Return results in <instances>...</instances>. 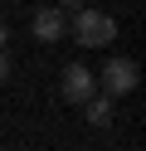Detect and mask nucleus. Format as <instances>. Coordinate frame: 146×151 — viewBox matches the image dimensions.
<instances>
[{"label":"nucleus","instance_id":"7ed1b4c3","mask_svg":"<svg viewBox=\"0 0 146 151\" xmlns=\"http://www.w3.org/2000/svg\"><path fill=\"white\" fill-rule=\"evenodd\" d=\"M34 39H44V44H54V39H63V29H68V20H63V10L58 5H44V10L34 15Z\"/></svg>","mask_w":146,"mask_h":151},{"label":"nucleus","instance_id":"423d86ee","mask_svg":"<svg viewBox=\"0 0 146 151\" xmlns=\"http://www.w3.org/2000/svg\"><path fill=\"white\" fill-rule=\"evenodd\" d=\"M10 83V59H5V49H0V88Z\"/></svg>","mask_w":146,"mask_h":151},{"label":"nucleus","instance_id":"39448f33","mask_svg":"<svg viewBox=\"0 0 146 151\" xmlns=\"http://www.w3.org/2000/svg\"><path fill=\"white\" fill-rule=\"evenodd\" d=\"M83 107H88V122H93V127H107V122H112V98H107V93L102 98H88Z\"/></svg>","mask_w":146,"mask_h":151},{"label":"nucleus","instance_id":"f03ea898","mask_svg":"<svg viewBox=\"0 0 146 151\" xmlns=\"http://www.w3.org/2000/svg\"><path fill=\"white\" fill-rule=\"evenodd\" d=\"M136 78H141L136 59H107V68H102V93H107V98H127V93L136 88Z\"/></svg>","mask_w":146,"mask_h":151},{"label":"nucleus","instance_id":"6e6552de","mask_svg":"<svg viewBox=\"0 0 146 151\" xmlns=\"http://www.w3.org/2000/svg\"><path fill=\"white\" fill-rule=\"evenodd\" d=\"M5 39H10V34H5V20H0V49H5Z\"/></svg>","mask_w":146,"mask_h":151},{"label":"nucleus","instance_id":"20e7f679","mask_svg":"<svg viewBox=\"0 0 146 151\" xmlns=\"http://www.w3.org/2000/svg\"><path fill=\"white\" fill-rule=\"evenodd\" d=\"M93 88H97V83H93V73H88L83 63H68V68H63V98L68 102H88Z\"/></svg>","mask_w":146,"mask_h":151},{"label":"nucleus","instance_id":"0eeeda50","mask_svg":"<svg viewBox=\"0 0 146 151\" xmlns=\"http://www.w3.org/2000/svg\"><path fill=\"white\" fill-rule=\"evenodd\" d=\"M58 10H83V5H78V0H58Z\"/></svg>","mask_w":146,"mask_h":151},{"label":"nucleus","instance_id":"f257e3e1","mask_svg":"<svg viewBox=\"0 0 146 151\" xmlns=\"http://www.w3.org/2000/svg\"><path fill=\"white\" fill-rule=\"evenodd\" d=\"M73 39L78 44H88V49H102V44H112L117 39V20L107 10H73Z\"/></svg>","mask_w":146,"mask_h":151}]
</instances>
